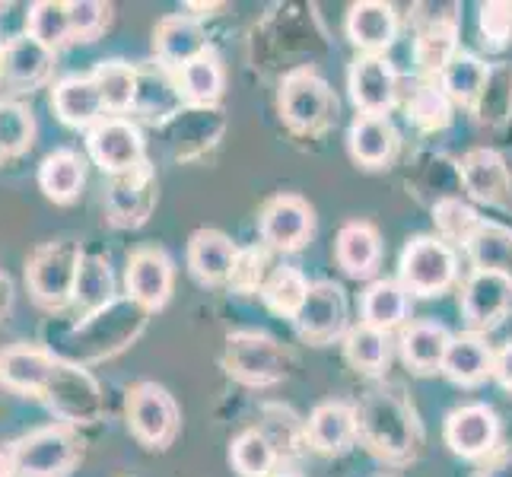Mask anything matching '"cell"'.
<instances>
[{"instance_id": "cell-7", "label": "cell", "mask_w": 512, "mask_h": 477, "mask_svg": "<svg viewBox=\"0 0 512 477\" xmlns=\"http://www.w3.org/2000/svg\"><path fill=\"white\" fill-rule=\"evenodd\" d=\"M86 150H90L93 163L115 175H128L147 163L144 159V137L134 121L121 118V115H105L99 125L86 131Z\"/></svg>"}, {"instance_id": "cell-27", "label": "cell", "mask_w": 512, "mask_h": 477, "mask_svg": "<svg viewBox=\"0 0 512 477\" xmlns=\"http://www.w3.org/2000/svg\"><path fill=\"white\" fill-rule=\"evenodd\" d=\"M86 182V166L83 156L74 150H55L42 159L39 166V188L45 191L48 201L55 204H70L80 198Z\"/></svg>"}, {"instance_id": "cell-34", "label": "cell", "mask_w": 512, "mask_h": 477, "mask_svg": "<svg viewBox=\"0 0 512 477\" xmlns=\"http://www.w3.org/2000/svg\"><path fill=\"white\" fill-rule=\"evenodd\" d=\"M74 303L83 309V315H93L115 303V277L109 271V261L99 255H83L74 284Z\"/></svg>"}, {"instance_id": "cell-37", "label": "cell", "mask_w": 512, "mask_h": 477, "mask_svg": "<svg viewBox=\"0 0 512 477\" xmlns=\"http://www.w3.org/2000/svg\"><path fill=\"white\" fill-rule=\"evenodd\" d=\"M309 287L312 284L303 277V271L287 268V264H284V268H277V271L268 274V280H264V287H261V296L277 315L293 318L299 312V306L306 303Z\"/></svg>"}, {"instance_id": "cell-22", "label": "cell", "mask_w": 512, "mask_h": 477, "mask_svg": "<svg viewBox=\"0 0 512 477\" xmlns=\"http://www.w3.org/2000/svg\"><path fill=\"white\" fill-rule=\"evenodd\" d=\"M153 48H156V55H160V64H166L172 70H179L188 61L201 58L204 51H210L201 23L191 20L185 13L160 20V26L153 32Z\"/></svg>"}, {"instance_id": "cell-26", "label": "cell", "mask_w": 512, "mask_h": 477, "mask_svg": "<svg viewBox=\"0 0 512 477\" xmlns=\"http://www.w3.org/2000/svg\"><path fill=\"white\" fill-rule=\"evenodd\" d=\"M350 153L363 166H385L398 147V131L388 115H360L350 125Z\"/></svg>"}, {"instance_id": "cell-47", "label": "cell", "mask_w": 512, "mask_h": 477, "mask_svg": "<svg viewBox=\"0 0 512 477\" xmlns=\"http://www.w3.org/2000/svg\"><path fill=\"white\" fill-rule=\"evenodd\" d=\"M268 280V252L252 245V249H239L236 268L229 274V287L239 293H255Z\"/></svg>"}, {"instance_id": "cell-52", "label": "cell", "mask_w": 512, "mask_h": 477, "mask_svg": "<svg viewBox=\"0 0 512 477\" xmlns=\"http://www.w3.org/2000/svg\"><path fill=\"white\" fill-rule=\"evenodd\" d=\"M0 80H4V39H0Z\"/></svg>"}, {"instance_id": "cell-1", "label": "cell", "mask_w": 512, "mask_h": 477, "mask_svg": "<svg viewBox=\"0 0 512 477\" xmlns=\"http://www.w3.org/2000/svg\"><path fill=\"white\" fill-rule=\"evenodd\" d=\"M144 322H147V309H140L134 299H115V303H109L105 309L80 318V325L67 338L70 353L61 360L80 366V363L109 357V353L131 344L140 334V328H144Z\"/></svg>"}, {"instance_id": "cell-53", "label": "cell", "mask_w": 512, "mask_h": 477, "mask_svg": "<svg viewBox=\"0 0 512 477\" xmlns=\"http://www.w3.org/2000/svg\"><path fill=\"white\" fill-rule=\"evenodd\" d=\"M268 477H299L296 471H274V474H268Z\"/></svg>"}, {"instance_id": "cell-23", "label": "cell", "mask_w": 512, "mask_h": 477, "mask_svg": "<svg viewBox=\"0 0 512 477\" xmlns=\"http://www.w3.org/2000/svg\"><path fill=\"white\" fill-rule=\"evenodd\" d=\"M347 35H350L353 45L366 51V55H379V51H385L398 35L395 7L382 4V0H363V4H353L347 13Z\"/></svg>"}, {"instance_id": "cell-29", "label": "cell", "mask_w": 512, "mask_h": 477, "mask_svg": "<svg viewBox=\"0 0 512 477\" xmlns=\"http://www.w3.org/2000/svg\"><path fill=\"white\" fill-rule=\"evenodd\" d=\"M443 373L458 385H478L493 373V353L478 334H458L449 344Z\"/></svg>"}, {"instance_id": "cell-2", "label": "cell", "mask_w": 512, "mask_h": 477, "mask_svg": "<svg viewBox=\"0 0 512 477\" xmlns=\"http://www.w3.org/2000/svg\"><path fill=\"white\" fill-rule=\"evenodd\" d=\"M357 436L382 458L404 462L414 455V417L401 398L388 392H369L357 408Z\"/></svg>"}, {"instance_id": "cell-17", "label": "cell", "mask_w": 512, "mask_h": 477, "mask_svg": "<svg viewBox=\"0 0 512 477\" xmlns=\"http://www.w3.org/2000/svg\"><path fill=\"white\" fill-rule=\"evenodd\" d=\"M58 357L45 347H29V344H13L0 350V385L20 395H39L55 373Z\"/></svg>"}, {"instance_id": "cell-14", "label": "cell", "mask_w": 512, "mask_h": 477, "mask_svg": "<svg viewBox=\"0 0 512 477\" xmlns=\"http://www.w3.org/2000/svg\"><path fill=\"white\" fill-rule=\"evenodd\" d=\"M125 284H128V299H134L140 309H147V312L163 309L169 303L172 284H175L169 255L163 249H153V245L137 249L128 258Z\"/></svg>"}, {"instance_id": "cell-20", "label": "cell", "mask_w": 512, "mask_h": 477, "mask_svg": "<svg viewBox=\"0 0 512 477\" xmlns=\"http://www.w3.org/2000/svg\"><path fill=\"white\" fill-rule=\"evenodd\" d=\"M239 249L220 229H198L188 242V268L201 284H229Z\"/></svg>"}, {"instance_id": "cell-33", "label": "cell", "mask_w": 512, "mask_h": 477, "mask_svg": "<svg viewBox=\"0 0 512 477\" xmlns=\"http://www.w3.org/2000/svg\"><path fill=\"white\" fill-rule=\"evenodd\" d=\"M179 80V93L188 105H214L223 93V67L214 51H204L201 58L188 61L185 67L175 70Z\"/></svg>"}, {"instance_id": "cell-21", "label": "cell", "mask_w": 512, "mask_h": 477, "mask_svg": "<svg viewBox=\"0 0 512 477\" xmlns=\"http://www.w3.org/2000/svg\"><path fill=\"white\" fill-rule=\"evenodd\" d=\"M51 109H55V115L64 125L86 128V131L105 118V102L96 90L93 77H77V74L55 83V90H51Z\"/></svg>"}, {"instance_id": "cell-16", "label": "cell", "mask_w": 512, "mask_h": 477, "mask_svg": "<svg viewBox=\"0 0 512 477\" xmlns=\"http://www.w3.org/2000/svg\"><path fill=\"white\" fill-rule=\"evenodd\" d=\"M500 439V420L487 404H462L446 417V443L462 458L487 455Z\"/></svg>"}, {"instance_id": "cell-13", "label": "cell", "mask_w": 512, "mask_h": 477, "mask_svg": "<svg viewBox=\"0 0 512 477\" xmlns=\"http://www.w3.org/2000/svg\"><path fill=\"white\" fill-rule=\"evenodd\" d=\"M315 233V214L299 194H280L261 210V239L277 252H299Z\"/></svg>"}, {"instance_id": "cell-31", "label": "cell", "mask_w": 512, "mask_h": 477, "mask_svg": "<svg viewBox=\"0 0 512 477\" xmlns=\"http://www.w3.org/2000/svg\"><path fill=\"white\" fill-rule=\"evenodd\" d=\"M360 312H363V325L388 334L408 318V290H404L398 280H376V284H369V290L363 293Z\"/></svg>"}, {"instance_id": "cell-30", "label": "cell", "mask_w": 512, "mask_h": 477, "mask_svg": "<svg viewBox=\"0 0 512 477\" xmlns=\"http://www.w3.org/2000/svg\"><path fill=\"white\" fill-rule=\"evenodd\" d=\"M382 242L369 223H347L338 233V264L350 277H369L379 268Z\"/></svg>"}, {"instance_id": "cell-10", "label": "cell", "mask_w": 512, "mask_h": 477, "mask_svg": "<svg viewBox=\"0 0 512 477\" xmlns=\"http://www.w3.org/2000/svg\"><path fill=\"white\" fill-rule=\"evenodd\" d=\"M290 357L271 338L255 331L229 334L226 341V369L249 385H271L287 376Z\"/></svg>"}, {"instance_id": "cell-25", "label": "cell", "mask_w": 512, "mask_h": 477, "mask_svg": "<svg viewBox=\"0 0 512 477\" xmlns=\"http://www.w3.org/2000/svg\"><path fill=\"white\" fill-rule=\"evenodd\" d=\"M51 64H55V51H48L42 42H35L32 35H16L4 45V80L32 90L48 80Z\"/></svg>"}, {"instance_id": "cell-44", "label": "cell", "mask_w": 512, "mask_h": 477, "mask_svg": "<svg viewBox=\"0 0 512 477\" xmlns=\"http://www.w3.org/2000/svg\"><path fill=\"white\" fill-rule=\"evenodd\" d=\"M474 109H478V118L484 125H503V121L512 115V64L490 67L484 93Z\"/></svg>"}, {"instance_id": "cell-4", "label": "cell", "mask_w": 512, "mask_h": 477, "mask_svg": "<svg viewBox=\"0 0 512 477\" xmlns=\"http://www.w3.org/2000/svg\"><path fill=\"white\" fill-rule=\"evenodd\" d=\"M80 458L70 423H48L13 443L16 477H67Z\"/></svg>"}, {"instance_id": "cell-49", "label": "cell", "mask_w": 512, "mask_h": 477, "mask_svg": "<svg viewBox=\"0 0 512 477\" xmlns=\"http://www.w3.org/2000/svg\"><path fill=\"white\" fill-rule=\"evenodd\" d=\"M493 376L500 379L503 388H509V392H512V344H506L497 357H493Z\"/></svg>"}, {"instance_id": "cell-8", "label": "cell", "mask_w": 512, "mask_h": 477, "mask_svg": "<svg viewBox=\"0 0 512 477\" xmlns=\"http://www.w3.org/2000/svg\"><path fill=\"white\" fill-rule=\"evenodd\" d=\"M42 398L51 408V414H58L61 423H70V427H74V423H90L102 411L96 379L86 373L83 366L67 363L61 357L55 363V373H51Z\"/></svg>"}, {"instance_id": "cell-18", "label": "cell", "mask_w": 512, "mask_h": 477, "mask_svg": "<svg viewBox=\"0 0 512 477\" xmlns=\"http://www.w3.org/2000/svg\"><path fill=\"white\" fill-rule=\"evenodd\" d=\"M458 172H462V182L471 191L474 201L481 204H509L512 198V175L506 159L490 150V147H474L462 156L458 163Z\"/></svg>"}, {"instance_id": "cell-46", "label": "cell", "mask_w": 512, "mask_h": 477, "mask_svg": "<svg viewBox=\"0 0 512 477\" xmlns=\"http://www.w3.org/2000/svg\"><path fill=\"white\" fill-rule=\"evenodd\" d=\"M67 20L70 42H93L109 23V7L96 4V0H74V4H67Z\"/></svg>"}, {"instance_id": "cell-50", "label": "cell", "mask_w": 512, "mask_h": 477, "mask_svg": "<svg viewBox=\"0 0 512 477\" xmlns=\"http://www.w3.org/2000/svg\"><path fill=\"white\" fill-rule=\"evenodd\" d=\"M13 306V284L7 274H0V318H4Z\"/></svg>"}, {"instance_id": "cell-39", "label": "cell", "mask_w": 512, "mask_h": 477, "mask_svg": "<svg viewBox=\"0 0 512 477\" xmlns=\"http://www.w3.org/2000/svg\"><path fill=\"white\" fill-rule=\"evenodd\" d=\"M344 353L357 369H363V373H369V376H376L388 363V334L360 322L357 328H350L344 334Z\"/></svg>"}, {"instance_id": "cell-45", "label": "cell", "mask_w": 512, "mask_h": 477, "mask_svg": "<svg viewBox=\"0 0 512 477\" xmlns=\"http://www.w3.org/2000/svg\"><path fill=\"white\" fill-rule=\"evenodd\" d=\"M433 220H436V229H439V236H443V242H462L468 245L471 236L481 229V217H478V210L462 204L458 198H443L436 207H433Z\"/></svg>"}, {"instance_id": "cell-12", "label": "cell", "mask_w": 512, "mask_h": 477, "mask_svg": "<svg viewBox=\"0 0 512 477\" xmlns=\"http://www.w3.org/2000/svg\"><path fill=\"white\" fill-rule=\"evenodd\" d=\"M512 309V274L474 271L462 293V315L471 334L497 328Z\"/></svg>"}, {"instance_id": "cell-38", "label": "cell", "mask_w": 512, "mask_h": 477, "mask_svg": "<svg viewBox=\"0 0 512 477\" xmlns=\"http://www.w3.org/2000/svg\"><path fill=\"white\" fill-rule=\"evenodd\" d=\"M471 261L478 264V271H506L512 274V233L497 223H481L478 233L468 242Z\"/></svg>"}, {"instance_id": "cell-6", "label": "cell", "mask_w": 512, "mask_h": 477, "mask_svg": "<svg viewBox=\"0 0 512 477\" xmlns=\"http://www.w3.org/2000/svg\"><path fill=\"white\" fill-rule=\"evenodd\" d=\"M458 271L455 252L436 236H417L401 252V287L417 296H439L452 287Z\"/></svg>"}, {"instance_id": "cell-43", "label": "cell", "mask_w": 512, "mask_h": 477, "mask_svg": "<svg viewBox=\"0 0 512 477\" xmlns=\"http://www.w3.org/2000/svg\"><path fill=\"white\" fill-rule=\"evenodd\" d=\"M35 137V118L26 105L4 99L0 102V159L20 156Z\"/></svg>"}, {"instance_id": "cell-51", "label": "cell", "mask_w": 512, "mask_h": 477, "mask_svg": "<svg viewBox=\"0 0 512 477\" xmlns=\"http://www.w3.org/2000/svg\"><path fill=\"white\" fill-rule=\"evenodd\" d=\"M0 477H16L13 449H0Z\"/></svg>"}, {"instance_id": "cell-42", "label": "cell", "mask_w": 512, "mask_h": 477, "mask_svg": "<svg viewBox=\"0 0 512 477\" xmlns=\"http://www.w3.org/2000/svg\"><path fill=\"white\" fill-rule=\"evenodd\" d=\"M408 118L420 131H443L452 121V99L446 96L443 86L423 83L408 99Z\"/></svg>"}, {"instance_id": "cell-36", "label": "cell", "mask_w": 512, "mask_h": 477, "mask_svg": "<svg viewBox=\"0 0 512 477\" xmlns=\"http://www.w3.org/2000/svg\"><path fill=\"white\" fill-rule=\"evenodd\" d=\"M455 55H458V23L455 20H433L417 35L414 61L423 74H443Z\"/></svg>"}, {"instance_id": "cell-11", "label": "cell", "mask_w": 512, "mask_h": 477, "mask_svg": "<svg viewBox=\"0 0 512 477\" xmlns=\"http://www.w3.org/2000/svg\"><path fill=\"white\" fill-rule=\"evenodd\" d=\"M293 325L299 331V338L309 344H331L334 338H341L347 328V296L338 284L322 280L312 284L306 303L299 306L293 315Z\"/></svg>"}, {"instance_id": "cell-28", "label": "cell", "mask_w": 512, "mask_h": 477, "mask_svg": "<svg viewBox=\"0 0 512 477\" xmlns=\"http://www.w3.org/2000/svg\"><path fill=\"white\" fill-rule=\"evenodd\" d=\"M449 344H452V334L436 322H414L401 334L404 363L417 369V373H436V369H443Z\"/></svg>"}, {"instance_id": "cell-15", "label": "cell", "mask_w": 512, "mask_h": 477, "mask_svg": "<svg viewBox=\"0 0 512 477\" xmlns=\"http://www.w3.org/2000/svg\"><path fill=\"white\" fill-rule=\"evenodd\" d=\"M350 99L363 115H385L398 99V74L382 55H360L350 64Z\"/></svg>"}, {"instance_id": "cell-9", "label": "cell", "mask_w": 512, "mask_h": 477, "mask_svg": "<svg viewBox=\"0 0 512 477\" xmlns=\"http://www.w3.org/2000/svg\"><path fill=\"white\" fill-rule=\"evenodd\" d=\"M128 423L131 433L144 446L163 449L172 443L175 430H179V408L175 398L156 382H140L128 395Z\"/></svg>"}, {"instance_id": "cell-48", "label": "cell", "mask_w": 512, "mask_h": 477, "mask_svg": "<svg viewBox=\"0 0 512 477\" xmlns=\"http://www.w3.org/2000/svg\"><path fill=\"white\" fill-rule=\"evenodd\" d=\"M481 32L484 42L493 48H503L512 42V4L509 0H490L481 7Z\"/></svg>"}, {"instance_id": "cell-19", "label": "cell", "mask_w": 512, "mask_h": 477, "mask_svg": "<svg viewBox=\"0 0 512 477\" xmlns=\"http://www.w3.org/2000/svg\"><path fill=\"white\" fill-rule=\"evenodd\" d=\"M105 204H109V220L115 226H140L156 204V179L150 163L128 175H115L109 194H105Z\"/></svg>"}, {"instance_id": "cell-3", "label": "cell", "mask_w": 512, "mask_h": 477, "mask_svg": "<svg viewBox=\"0 0 512 477\" xmlns=\"http://www.w3.org/2000/svg\"><path fill=\"white\" fill-rule=\"evenodd\" d=\"M80 261L83 252L77 242H48L35 249L26 261V284L35 303L45 309H64L74 303Z\"/></svg>"}, {"instance_id": "cell-41", "label": "cell", "mask_w": 512, "mask_h": 477, "mask_svg": "<svg viewBox=\"0 0 512 477\" xmlns=\"http://www.w3.org/2000/svg\"><path fill=\"white\" fill-rule=\"evenodd\" d=\"M233 468L242 477H268L274 474V462H277V446L268 439V433L261 430H245L236 443H233Z\"/></svg>"}, {"instance_id": "cell-5", "label": "cell", "mask_w": 512, "mask_h": 477, "mask_svg": "<svg viewBox=\"0 0 512 477\" xmlns=\"http://www.w3.org/2000/svg\"><path fill=\"white\" fill-rule=\"evenodd\" d=\"M280 115L299 134H319L338 115V99L312 67H299L280 83Z\"/></svg>"}, {"instance_id": "cell-40", "label": "cell", "mask_w": 512, "mask_h": 477, "mask_svg": "<svg viewBox=\"0 0 512 477\" xmlns=\"http://www.w3.org/2000/svg\"><path fill=\"white\" fill-rule=\"evenodd\" d=\"M26 35L35 42H42L48 51H58L70 42V20H67V4H55V0H39L26 13Z\"/></svg>"}, {"instance_id": "cell-35", "label": "cell", "mask_w": 512, "mask_h": 477, "mask_svg": "<svg viewBox=\"0 0 512 477\" xmlns=\"http://www.w3.org/2000/svg\"><path fill=\"white\" fill-rule=\"evenodd\" d=\"M439 77H443V90L452 102L478 105V99L484 93V83L490 77V67L478 55H471V51H458Z\"/></svg>"}, {"instance_id": "cell-24", "label": "cell", "mask_w": 512, "mask_h": 477, "mask_svg": "<svg viewBox=\"0 0 512 477\" xmlns=\"http://www.w3.org/2000/svg\"><path fill=\"white\" fill-rule=\"evenodd\" d=\"M306 436L315 452L325 455L344 452L350 446V439L357 436V411L344 401H325L312 411Z\"/></svg>"}, {"instance_id": "cell-32", "label": "cell", "mask_w": 512, "mask_h": 477, "mask_svg": "<svg viewBox=\"0 0 512 477\" xmlns=\"http://www.w3.org/2000/svg\"><path fill=\"white\" fill-rule=\"evenodd\" d=\"M93 83L105 102V112H128L137 102V90H140V70L131 67L128 61H102L93 70Z\"/></svg>"}]
</instances>
